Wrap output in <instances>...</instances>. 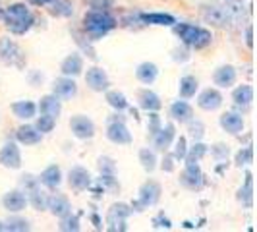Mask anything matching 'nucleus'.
Masks as SVG:
<instances>
[{"instance_id": "f257e3e1", "label": "nucleus", "mask_w": 257, "mask_h": 232, "mask_svg": "<svg viewBox=\"0 0 257 232\" xmlns=\"http://www.w3.org/2000/svg\"><path fill=\"white\" fill-rule=\"evenodd\" d=\"M0 20L4 22V27L16 37L29 33L35 26V14L26 2H14L10 6L2 8Z\"/></svg>"}, {"instance_id": "f03ea898", "label": "nucleus", "mask_w": 257, "mask_h": 232, "mask_svg": "<svg viewBox=\"0 0 257 232\" xmlns=\"http://www.w3.org/2000/svg\"><path fill=\"white\" fill-rule=\"evenodd\" d=\"M244 6L240 0H215L207 8H203V16L207 22L219 27H232L240 22Z\"/></svg>"}, {"instance_id": "7ed1b4c3", "label": "nucleus", "mask_w": 257, "mask_h": 232, "mask_svg": "<svg viewBox=\"0 0 257 232\" xmlns=\"http://www.w3.org/2000/svg\"><path fill=\"white\" fill-rule=\"evenodd\" d=\"M118 22L110 14V10H87L83 16V24H81V31L95 43L99 39L106 37L110 31H114Z\"/></svg>"}, {"instance_id": "20e7f679", "label": "nucleus", "mask_w": 257, "mask_h": 232, "mask_svg": "<svg viewBox=\"0 0 257 232\" xmlns=\"http://www.w3.org/2000/svg\"><path fill=\"white\" fill-rule=\"evenodd\" d=\"M172 29H174L176 37L180 39L182 45L188 47L190 51H203L213 43V33L207 27L188 24V22H176Z\"/></svg>"}, {"instance_id": "39448f33", "label": "nucleus", "mask_w": 257, "mask_h": 232, "mask_svg": "<svg viewBox=\"0 0 257 232\" xmlns=\"http://www.w3.org/2000/svg\"><path fill=\"white\" fill-rule=\"evenodd\" d=\"M20 186H22V190L26 192L27 205H31L35 211H45V209H47V197H49V193L41 188L37 176H33V174H24L22 180H20Z\"/></svg>"}, {"instance_id": "423d86ee", "label": "nucleus", "mask_w": 257, "mask_h": 232, "mask_svg": "<svg viewBox=\"0 0 257 232\" xmlns=\"http://www.w3.org/2000/svg\"><path fill=\"white\" fill-rule=\"evenodd\" d=\"M0 62L6 66H12L18 70L26 68V52L24 49L10 37H0Z\"/></svg>"}, {"instance_id": "0eeeda50", "label": "nucleus", "mask_w": 257, "mask_h": 232, "mask_svg": "<svg viewBox=\"0 0 257 232\" xmlns=\"http://www.w3.org/2000/svg\"><path fill=\"white\" fill-rule=\"evenodd\" d=\"M106 140L112 142L114 145H130L134 142L132 132L126 126V120L122 112H114L112 116H108L106 120Z\"/></svg>"}, {"instance_id": "6e6552de", "label": "nucleus", "mask_w": 257, "mask_h": 232, "mask_svg": "<svg viewBox=\"0 0 257 232\" xmlns=\"http://www.w3.org/2000/svg\"><path fill=\"white\" fill-rule=\"evenodd\" d=\"M182 188L190 190V192H201L205 188V174L199 167V163H193V161H184V170L180 172V178H178Z\"/></svg>"}, {"instance_id": "1a4fd4ad", "label": "nucleus", "mask_w": 257, "mask_h": 232, "mask_svg": "<svg viewBox=\"0 0 257 232\" xmlns=\"http://www.w3.org/2000/svg\"><path fill=\"white\" fill-rule=\"evenodd\" d=\"M161 184L155 180H147L142 184V188H140V192H138V199L136 201H132V211H138V213H142L143 209H149V207H153L159 203V199H161Z\"/></svg>"}, {"instance_id": "9d476101", "label": "nucleus", "mask_w": 257, "mask_h": 232, "mask_svg": "<svg viewBox=\"0 0 257 232\" xmlns=\"http://www.w3.org/2000/svg\"><path fill=\"white\" fill-rule=\"evenodd\" d=\"M132 207L128 203H114L110 205L108 213H106V220H104V228L112 232H124L128 230V219L132 217Z\"/></svg>"}, {"instance_id": "9b49d317", "label": "nucleus", "mask_w": 257, "mask_h": 232, "mask_svg": "<svg viewBox=\"0 0 257 232\" xmlns=\"http://www.w3.org/2000/svg\"><path fill=\"white\" fill-rule=\"evenodd\" d=\"M174 140H176V126H174V122H163L161 128L151 136V147H153L155 151L165 153V151L170 149V145H172Z\"/></svg>"}, {"instance_id": "f8f14e48", "label": "nucleus", "mask_w": 257, "mask_h": 232, "mask_svg": "<svg viewBox=\"0 0 257 232\" xmlns=\"http://www.w3.org/2000/svg\"><path fill=\"white\" fill-rule=\"evenodd\" d=\"M68 186L72 188V192L81 193L85 190H89L93 186V178H91V172L85 167L81 165H76V167L70 168L68 172Z\"/></svg>"}, {"instance_id": "ddd939ff", "label": "nucleus", "mask_w": 257, "mask_h": 232, "mask_svg": "<svg viewBox=\"0 0 257 232\" xmlns=\"http://www.w3.org/2000/svg\"><path fill=\"white\" fill-rule=\"evenodd\" d=\"M85 83L91 91L95 93H104L110 87V77L106 74V70L101 66H91L85 72Z\"/></svg>"}, {"instance_id": "4468645a", "label": "nucleus", "mask_w": 257, "mask_h": 232, "mask_svg": "<svg viewBox=\"0 0 257 232\" xmlns=\"http://www.w3.org/2000/svg\"><path fill=\"white\" fill-rule=\"evenodd\" d=\"M0 165L10 170L22 168V149L18 142H6L0 147Z\"/></svg>"}, {"instance_id": "2eb2a0df", "label": "nucleus", "mask_w": 257, "mask_h": 232, "mask_svg": "<svg viewBox=\"0 0 257 232\" xmlns=\"http://www.w3.org/2000/svg\"><path fill=\"white\" fill-rule=\"evenodd\" d=\"M70 130H72L74 138H77V140H91L95 136V132H97L95 122L85 114L72 116L70 118Z\"/></svg>"}, {"instance_id": "dca6fc26", "label": "nucleus", "mask_w": 257, "mask_h": 232, "mask_svg": "<svg viewBox=\"0 0 257 232\" xmlns=\"http://www.w3.org/2000/svg\"><path fill=\"white\" fill-rule=\"evenodd\" d=\"M224 103V97L219 91V87H207L197 95V106L205 112H215L219 110Z\"/></svg>"}, {"instance_id": "f3484780", "label": "nucleus", "mask_w": 257, "mask_h": 232, "mask_svg": "<svg viewBox=\"0 0 257 232\" xmlns=\"http://www.w3.org/2000/svg\"><path fill=\"white\" fill-rule=\"evenodd\" d=\"M39 184L49 190V192H56L60 186H62V180H64V174H62V168L58 165H49L41 174L37 176Z\"/></svg>"}, {"instance_id": "a211bd4d", "label": "nucleus", "mask_w": 257, "mask_h": 232, "mask_svg": "<svg viewBox=\"0 0 257 232\" xmlns=\"http://www.w3.org/2000/svg\"><path fill=\"white\" fill-rule=\"evenodd\" d=\"M136 20L142 26L172 27L176 24V18L172 14H165V12H138L136 14Z\"/></svg>"}, {"instance_id": "6ab92c4d", "label": "nucleus", "mask_w": 257, "mask_h": 232, "mask_svg": "<svg viewBox=\"0 0 257 232\" xmlns=\"http://www.w3.org/2000/svg\"><path fill=\"white\" fill-rule=\"evenodd\" d=\"M220 128L230 136H240L244 132V114L240 110H228L219 118Z\"/></svg>"}, {"instance_id": "aec40b11", "label": "nucleus", "mask_w": 257, "mask_h": 232, "mask_svg": "<svg viewBox=\"0 0 257 232\" xmlns=\"http://www.w3.org/2000/svg\"><path fill=\"white\" fill-rule=\"evenodd\" d=\"M236 79H238V70L232 64L219 66L215 70V74H213V81H215V85L219 89H230V87H234Z\"/></svg>"}, {"instance_id": "412c9836", "label": "nucleus", "mask_w": 257, "mask_h": 232, "mask_svg": "<svg viewBox=\"0 0 257 232\" xmlns=\"http://www.w3.org/2000/svg\"><path fill=\"white\" fill-rule=\"evenodd\" d=\"M2 205L8 213H22L27 207V197L26 192L22 188H16V190H10V192L4 193L2 197Z\"/></svg>"}, {"instance_id": "4be33fe9", "label": "nucleus", "mask_w": 257, "mask_h": 232, "mask_svg": "<svg viewBox=\"0 0 257 232\" xmlns=\"http://www.w3.org/2000/svg\"><path fill=\"white\" fill-rule=\"evenodd\" d=\"M16 142L20 143V145H39V143L43 142V134L39 132V128L35 124H22L20 128L16 130Z\"/></svg>"}, {"instance_id": "5701e85b", "label": "nucleus", "mask_w": 257, "mask_h": 232, "mask_svg": "<svg viewBox=\"0 0 257 232\" xmlns=\"http://www.w3.org/2000/svg\"><path fill=\"white\" fill-rule=\"evenodd\" d=\"M232 103H234V106L244 114L245 110L251 106V103H253V87H251L249 83L238 85L236 89L232 91Z\"/></svg>"}, {"instance_id": "b1692460", "label": "nucleus", "mask_w": 257, "mask_h": 232, "mask_svg": "<svg viewBox=\"0 0 257 232\" xmlns=\"http://www.w3.org/2000/svg\"><path fill=\"white\" fill-rule=\"evenodd\" d=\"M52 93H54L60 101H68V99L76 97L77 85H76V81H74V77L60 76L58 79H54V83H52Z\"/></svg>"}, {"instance_id": "393cba45", "label": "nucleus", "mask_w": 257, "mask_h": 232, "mask_svg": "<svg viewBox=\"0 0 257 232\" xmlns=\"http://www.w3.org/2000/svg\"><path fill=\"white\" fill-rule=\"evenodd\" d=\"M168 114L172 118V122H176V124H186V122H190L193 118V106L188 103L186 99H178V101H174V103L170 104Z\"/></svg>"}, {"instance_id": "a878e982", "label": "nucleus", "mask_w": 257, "mask_h": 232, "mask_svg": "<svg viewBox=\"0 0 257 232\" xmlns=\"http://www.w3.org/2000/svg\"><path fill=\"white\" fill-rule=\"evenodd\" d=\"M47 209L51 211L54 217L60 219V217H64V215H68L72 211V203H70V199L66 197L64 193H49Z\"/></svg>"}, {"instance_id": "bb28decb", "label": "nucleus", "mask_w": 257, "mask_h": 232, "mask_svg": "<svg viewBox=\"0 0 257 232\" xmlns=\"http://www.w3.org/2000/svg\"><path fill=\"white\" fill-rule=\"evenodd\" d=\"M138 106L142 110H145V112H159L163 108V101H161V97L155 91L145 87V89L138 93Z\"/></svg>"}, {"instance_id": "cd10ccee", "label": "nucleus", "mask_w": 257, "mask_h": 232, "mask_svg": "<svg viewBox=\"0 0 257 232\" xmlns=\"http://www.w3.org/2000/svg\"><path fill=\"white\" fill-rule=\"evenodd\" d=\"M60 112H62V101L54 93H49V95L41 97V101L37 103V114H49L58 120Z\"/></svg>"}, {"instance_id": "c85d7f7f", "label": "nucleus", "mask_w": 257, "mask_h": 232, "mask_svg": "<svg viewBox=\"0 0 257 232\" xmlns=\"http://www.w3.org/2000/svg\"><path fill=\"white\" fill-rule=\"evenodd\" d=\"M60 72H62V76H68V77L79 76L83 72V56H81V52L68 54L64 60L60 62Z\"/></svg>"}, {"instance_id": "c756f323", "label": "nucleus", "mask_w": 257, "mask_h": 232, "mask_svg": "<svg viewBox=\"0 0 257 232\" xmlns=\"http://www.w3.org/2000/svg\"><path fill=\"white\" fill-rule=\"evenodd\" d=\"M12 112L18 120L22 122H29L37 116V103L29 101V99H22V101H16L12 103Z\"/></svg>"}, {"instance_id": "7c9ffc66", "label": "nucleus", "mask_w": 257, "mask_h": 232, "mask_svg": "<svg viewBox=\"0 0 257 232\" xmlns=\"http://www.w3.org/2000/svg\"><path fill=\"white\" fill-rule=\"evenodd\" d=\"M136 77L143 85H153L155 79L159 77V66L155 62H142L136 68Z\"/></svg>"}, {"instance_id": "2f4dec72", "label": "nucleus", "mask_w": 257, "mask_h": 232, "mask_svg": "<svg viewBox=\"0 0 257 232\" xmlns=\"http://www.w3.org/2000/svg\"><path fill=\"white\" fill-rule=\"evenodd\" d=\"M199 89V81H197V77L192 76V74H186V76L180 77V81H178V95H180V99H192L195 97V93Z\"/></svg>"}, {"instance_id": "473e14b6", "label": "nucleus", "mask_w": 257, "mask_h": 232, "mask_svg": "<svg viewBox=\"0 0 257 232\" xmlns=\"http://www.w3.org/2000/svg\"><path fill=\"white\" fill-rule=\"evenodd\" d=\"M104 93H106V103H108V106H110L114 112H124V110H128L130 108L128 97H126L122 91L110 89V87H108Z\"/></svg>"}, {"instance_id": "72a5a7b5", "label": "nucleus", "mask_w": 257, "mask_h": 232, "mask_svg": "<svg viewBox=\"0 0 257 232\" xmlns=\"http://www.w3.org/2000/svg\"><path fill=\"white\" fill-rule=\"evenodd\" d=\"M238 203L245 209H251L253 205V180H251V172H245V182L244 186L238 190V195H236Z\"/></svg>"}, {"instance_id": "f704fd0d", "label": "nucleus", "mask_w": 257, "mask_h": 232, "mask_svg": "<svg viewBox=\"0 0 257 232\" xmlns=\"http://www.w3.org/2000/svg\"><path fill=\"white\" fill-rule=\"evenodd\" d=\"M4 230H12V232L31 230V222L26 217H22L20 213H10V217L4 220Z\"/></svg>"}, {"instance_id": "c9c22d12", "label": "nucleus", "mask_w": 257, "mask_h": 232, "mask_svg": "<svg viewBox=\"0 0 257 232\" xmlns=\"http://www.w3.org/2000/svg\"><path fill=\"white\" fill-rule=\"evenodd\" d=\"M138 157H140V163H142L145 172H153L155 168H157L159 157H157V151H155L153 147H142Z\"/></svg>"}, {"instance_id": "e433bc0d", "label": "nucleus", "mask_w": 257, "mask_h": 232, "mask_svg": "<svg viewBox=\"0 0 257 232\" xmlns=\"http://www.w3.org/2000/svg\"><path fill=\"white\" fill-rule=\"evenodd\" d=\"M49 10L56 18H70L74 14V4L70 0H51L49 2Z\"/></svg>"}, {"instance_id": "4c0bfd02", "label": "nucleus", "mask_w": 257, "mask_h": 232, "mask_svg": "<svg viewBox=\"0 0 257 232\" xmlns=\"http://www.w3.org/2000/svg\"><path fill=\"white\" fill-rule=\"evenodd\" d=\"M188 138L186 136H176V140L172 142V145H170V153H172V157L178 161V163H184V159H186V155H188Z\"/></svg>"}, {"instance_id": "58836bf2", "label": "nucleus", "mask_w": 257, "mask_h": 232, "mask_svg": "<svg viewBox=\"0 0 257 232\" xmlns=\"http://www.w3.org/2000/svg\"><path fill=\"white\" fill-rule=\"evenodd\" d=\"M81 215L79 213H68V215H64V217H60V230L64 232H77L79 228H81V219H79Z\"/></svg>"}, {"instance_id": "ea45409f", "label": "nucleus", "mask_w": 257, "mask_h": 232, "mask_svg": "<svg viewBox=\"0 0 257 232\" xmlns=\"http://www.w3.org/2000/svg\"><path fill=\"white\" fill-rule=\"evenodd\" d=\"M186 126H188V136L192 138L193 142H201L203 140V136H205V124L199 118L193 116L190 122H186Z\"/></svg>"}, {"instance_id": "a19ab883", "label": "nucleus", "mask_w": 257, "mask_h": 232, "mask_svg": "<svg viewBox=\"0 0 257 232\" xmlns=\"http://www.w3.org/2000/svg\"><path fill=\"white\" fill-rule=\"evenodd\" d=\"M207 153H209V145H205V143H201V142H193L192 147H188V155H186V159H184V161L199 163Z\"/></svg>"}, {"instance_id": "79ce46f5", "label": "nucleus", "mask_w": 257, "mask_h": 232, "mask_svg": "<svg viewBox=\"0 0 257 232\" xmlns=\"http://www.w3.org/2000/svg\"><path fill=\"white\" fill-rule=\"evenodd\" d=\"M209 153L217 161V165H226V163H228V157H230V147L224 145V143H215V145L209 149Z\"/></svg>"}, {"instance_id": "37998d69", "label": "nucleus", "mask_w": 257, "mask_h": 232, "mask_svg": "<svg viewBox=\"0 0 257 232\" xmlns=\"http://www.w3.org/2000/svg\"><path fill=\"white\" fill-rule=\"evenodd\" d=\"M74 37H76V45L81 49V51L85 52L87 56H91V58H97V54H95L93 47H91V43H93V41H91V39L87 37L83 31H81V33H79V31H74Z\"/></svg>"}, {"instance_id": "c03bdc74", "label": "nucleus", "mask_w": 257, "mask_h": 232, "mask_svg": "<svg viewBox=\"0 0 257 232\" xmlns=\"http://www.w3.org/2000/svg\"><path fill=\"white\" fill-rule=\"evenodd\" d=\"M236 167H247V165H251V161H253V149H251V143H247L244 145L238 153H236Z\"/></svg>"}, {"instance_id": "a18cd8bd", "label": "nucleus", "mask_w": 257, "mask_h": 232, "mask_svg": "<svg viewBox=\"0 0 257 232\" xmlns=\"http://www.w3.org/2000/svg\"><path fill=\"white\" fill-rule=\"evenodd\" d=\"M35 126L39 128V132L45 136V134H51L54 126H56V118H52L49 114H39L37 116V122H35Z\"/></svg>"}, {"instance_id": "49530a36", "label": "nucleus", "mask_w": 257, "mask_h": 232, "mask_svg": "<svg viewBox=\"0 0 257 232\" xmlns=\"http://www.w3.org/2000/svg\"><path fill=\"white\" fill-rule=\"evenodd\" d=\"M99 172L101 176H116V163L110 157H101L99 159Z\"/></svg>"}, {"instance_id": "de8ad7c7", "label": "nucleus", "mask_w": 257, "mask_h": 232, "mask_svg": "<svg viewBox=\"0 0 257 232\" xmlns=\"http://www.w3.org/2000/svg\"><path fill=\"white\" fill-rule=\"evenodd\" d=\"M176 165H178V161L172 157L170 151H165L163 153V159H161V168L165 170V172H174L176 170Z\"/></svg>"}, {"instance_id": "09e8293b", "label": "nucleus", "mask_w": 257, "mask_h": 232, "mask_svg": "<svg viewBox=\"0 0 257 232\" xmlns=\"http://www.w3.org/2000/svg\"><path fill=\"white\" fill-rule=\"evenodd\" d=\"M147 132H149V138L153 136L157 130L161 128V124H163V120H161V116L159 112H147Z\"/></svg>"}, {"instance_id": "8fccbe9b", "label": "nucleus", "mask_w": 257, "mask_h": 232, "mask_svg": "<svg viewBox=\"0 0 257 232\" xmlns=\"http://www.w3.org/2000/svg\"><path fill=\"white\" fill-rule=\"evenodd\" d=\"M85 4L89 6V10H110L112 8V0H85Z\"/></svg>"}, {"instance_id": "3c124183", "label": "nucleus", "mask_w": 257, "mask_h": 232, "mask_svg": "<svg viewBox=\"0 0 257 232\" xmlns=\"http://www.w3.org/2000/svg\"><path fill=\"white\" fill-rule=\"evenodd\" d=\"M153 226L155 228H172V222L168 219L165 213H159V215H155L153 217Z\"/></svg>"}, {"instance_id": "603ef678", "label": "nucleus", "mask_w": 257, "mask_h": 232, "mask_svg": "<svg viewBox=\"0 0 257 232\" xmlns=\"http://www.w3.org/2000/svg\"><path fill=\"white\" fill-rule=\"evenodd\" d=\"M172 58L178 60V62L190 60V49H188V47H184V49H174V51H172Z\"/></svg>"}, {"instance_id": "864d4df0", "label": "nucleus", "mask_w": 257, "mask_h": 232, "mask_svg": "<svg viewBox=\"0 0 257 232\" xmlns=\"http://www.w3.org/2000/svg\"><path fill=\"white\" fill-rule=\"evenodd\" d=\"M245 45L251 49V45H253V41H251V26H245Z\"/></svg>"}, {"instance_id": "5fc2aeb1", "label": "nucleus", "mask_w": 257, "mask_h": 232, "mask_svg": "<svg viewBox=\"0 0 257 232\" xmlns=\"http://www.w3.org/2000/svg\"><path fill=\"white\" fill-rule=\"evenodd\" d=\"M29 79H31V85H37L39 81H43V74H39V72H33V74L29 76Z\"/></svg>"}, {"instance_id": "6e6d98bb", "label": "nucleus", "mask_w": 257, "mask_h": 232, "mask_svg": "<svg viewBox=\"0 0 257 232\" xmlns=\"http://www.w3.org/2000/svg\"><path fill=\"white\" fill-rule=\"evenodd\" d=\"M49 2H51V0H29V4H33V6H37V8L49 6Z\"/></svg>"}, {"instance_id": "4d7b16f0", "label": "nucleus", "mask_w": 257, "mask_h": 232, "mask_svg": "<svg viewBox=\"0 0 257 232\" xmlns=\"http://www.w3.org/2000/svg\"><path fill=\"white\" fill-rule=\"evenodd\" d=\"M4 230V220H0V232Z\"/></svg>"}, {"instance_id": "13d9d810", "label": "nucleus", "mask_w": 257, "mask_h": 232, "mask_svg": "<svg viewBox=\"0 0 257 232\" xmlns=\"http://www.w3.org/2000/svg\"><path fill=\"white\" fill-rule=\"evenodd\" d=\"M0 16H2V2H0Z\"/></svg>"}]
</instances>
